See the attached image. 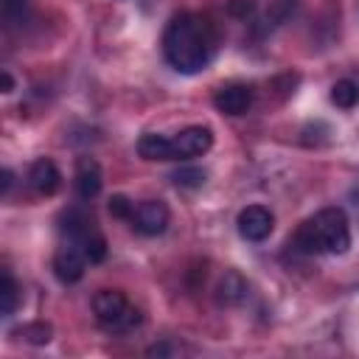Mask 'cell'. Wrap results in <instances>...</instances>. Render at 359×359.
I'll return each mask as SVG.
<instances>
[{"mask_svg":"<svg viewBox=\"0 0 359 359\" xmlns=\"http://www.w3.org/2000/svg\"><path fill=\"white\" fill-rule=\"evenodd\" d=\"M171 180H174L180 188H202V182H205V171L196 168V165H182V168L174 171Z\"/></svg>","mask_w":359,"mask_h":359,"instance_id":"cell-18","label":"cell"},{"mask_svg":"<svg viewBox=\"0 0 359 359\" xmlns=\"http://www.w3.org/2000/svg\"><path fill=\"white\" fill-rule=\"evenodd\" d=\"M109 213L115 216V219H132V213H135V202L129 199V196H123V194H115V196H109Z\"/></svg>","mask_w":359,"mask_h":359,"instance_id":"cell-20","label":"cell"},{"mask_svg":"<svg viewBox=\"0 0 359 359\" xmlns=\"http://www.w3.org/2000/svg\"><path fill=\"white\" fill-rule=\"evenodd\" d=\"M294 8H297V0H272L264 20H266V25H280L294 14Z\"/></svg>","mask_w":359,"mask_h":359,"instance_id":"cell-17","label":"cell"},{"mask_svg":"<svg viewBox=\"0 0 359 359\" xmlns=\"http://www.w3.org/2000/svg\"><path fill=\"white\" fill-rule=\"evenodd\" d=\"M17 337H22L25 342H31V345H45V342H50V325L48 323H25V325H20L17 331H14Z\"/></svg>","mask_w":359,"mask_h":359,"instance_id":"cell-16","label":"cell"},{"mask_svg":"<svg viewBox=\"0 0 359 359\" xmlns=\"http://www.w3.org/2000/svg\"><path fill=\"white\" fill-rule=\"evenodd\" d=\"M213 107L224 115H244L252 107V87L241 84V81H230L222 84L213 95Z\"/></svg>","mask_w":359,"mask_h":359,"instance_id":"cell-8","label":"cell"},{"mask_svg":"<svg viewBox=\"0 0 359 359\" xmlns=\"http://www.w3.org/2000/svg\"><path fill=\"white\" fill-rule=\"evenodd\" d=\"M3 14L8 25H20L28 14V0H3Z\"/></svg>","mask_w":359,"mask_h":359,"instance_id":"cell-19","label":"cell"},{"mask_svg":"<svg viewBox=\"0 0 359 359\" xmlns=\"http://www.w3.org/2000/svg\"><path fill=\"white\" fill-rule=\"evenodd\" d=\"M11 182H14V174L8 168H3V196L11 191Z\"/></svg>","mask_w":359,"mask_h":359,"instance_id":"cell-23","label":"cell"},{"mask_svg":"<svg viewBox=\"0 0 359 359\" xmlns=\"http://www.w3.org/2000/svg\"><path fill=\"white\" fill-rule=\"evenodd\" d=\"M165 353H174L171 345H151L149 348V356H165Z\"/></svg>","mask_w":359,"mask_h":359,"instance_id":"cell-22","label":"cell"},{"mask_svg":"<svg viewBox=\"0 0 359 359\" xmlns=\"http://www.w3.org/2000/svg\"><path fill=\"white\" fill-rule=\"evenodd\" d=\"M216 297H219V303H222V306H238V303L247 297V280H244L236 269L224 272V278L219 280Z\"/></svg>","mask_w":359,"mask_h":359,"instance_id":"cell-13","label":"cell"},{"mask_svg":"<svg viewBox=\"0 0 359 359\" xmlns=\"http://www.w3.org/2000/svg\"><path fill=\"white\" fill-rule=\"evenodd\" d=\"M258 6H261V0H227V11L236 20H250L258 11Z\"/></svg>","mask_w":359,"mask_h":359,"instance_id":"cell-21","label":"cell"},{"mask_svg":"<svg viewBox=\"0 0 359 359\" xmlns=\"http://www.w3.org/2000/svg\"><path fill=\"white\" fill-rule=\"evenodd\" d=\"M213 146V132L208 126H185L171 137V154L174 160H191L205 154Z\"/></svg>","mask_w":359,"mask_h":359,"instance_id":"cell-7","label":"cell"},{"mask_svg":"<svg viewBox=\"0 0 359 359\" xmlns=\"http://www.w3.org/2000/svg\"><path fill=\"white\" fill-rule=\"evenodd\" d=\"M28 185H31L39 196H53V194L62 188V174H59L56 163L48 160V157L34 160L31 168H28Z\"/></svg>","mask_w":359,"mask_h":359,"instance_id":"cell-11","label":"cell"},{"mask_svg":"<svg viewBox=\"0 0 359 359\" xmlns=\"http://www.w3.org/2000/svg\"><path fill=\"white\" fill-rule=\"evenodd\" d=\"M289 247L300 255H342L351 247V227L342 208H323L314 216H309L294 236L289 238Z\"/></svg>","mask_w":359,"mask_h":359,"instance_id":"cell-2","label":"cell"},{"mask_svg":"<svg viewBox=\"0 0 359 359\" xmlns=\"http://www.w3.org/2000/svg\"><path fill=\"white\" fill-rule=\"evenodd\" d=\"M84 266H87L84 252H81L79 247L67 244V241H65V244L56 250V255H53V275H56L62 283H76V280H81Z\"/></svg>","mask_w":359,"mask_h":359,"instance_id":"cell-9","label":"cell"},{"mask_svg":"<svg viewBox=\"0 0 359 359\" xmlns=\"http://www.w3.org/2000/svg\"><path fill=\"white\" fill-rule=\"evenodd\" d=\"M236 227H238V236L244 241H264V238H269V233L275 227V216L264 205H247L238 213Z\"/></svg>","mask_w":359,"mask_h":359,"instance_id":"cell-6","label":"cell"},{"mask_svg":"<svg viewBox=\"0 0 359 359\" xmlns=\"http://www.w3.org/2000/svg\"><path fill=\"white\" fill-rule=\"evenodd\" d=\"M137 154L143 160H174L171 154V137L157 135V132H146L137 137Z\"/></svg>","mask_w":359,"mask_h":359,"instance_id":"cell-12","label":"cell"},{"mask_svg":"<svg viewBox=\"0 0 359 359\" xmlns=\"http://www.w3.org/2000/svg\"><path fill=\"white\" fill-rule=\"evenodd\" d=\"M129 222L143 236H160L171 222V210L163 199H146V202L135 205V213H132Z\"/></svg>","mask_w":359,"mask_h":359,"instance_id":"cell-5","label":"cell"},{"mask_svg":"<svg viewBox=\"0 0 359 359\" xmlns=\"http://www.w3.org/2000/svg\"><path fill=\"white\" fill-rule=\"evenodd\" d=\"M351 199H353V208H356V216H359V185L351 191Z\"/></svg>","mask_w":359,"mask_h":359,"instance_id":"cell-25","label":"cell"},{"mask_svg":"<svg viewBox=\"0 0 359 359\" xmlns=\"http://www.w3.org/2000/svg\"><path fill=\"white\" fill-rule=\"evenodd\" d=\"M20 306V286L11 275V269H3V280H0V311L3 317H11Z\"/></svg>","mask_w":359,"mask_h":359,"instance_id":"cell-14","label":"cell"},{"mask_svg":"<svg viewBox=\"0 0 359 359\" xmlns=\"http://www.w3.org/2000/svg\"><path fill=\"white\" fill-rule=\"evenodd\" d=\"M59 230H62L65 241L73 244V247H79L90 264L104 261V255H107V241H104L101 230L95 227L93 216H87L81 208H70V210H65V213H62V224H59Z\"/></svg>","mask_w":359,"mask_h":359,"instance_id":"cell-3","label":"cell"},{"mask_svg":"<svg viewBox=\"0 0 359 359\" xmlns=\"http://www.w3.org/2000/svg\"><path fill=\"white\" fill-rule=\"evenodd\" d=\"M331 101L339 107V109H353L359 104V84L351 81V79H342L331 87Z\"/></svg>","mask_w":359,"mask_h":359,"instance_id":"cell-15","label":"cell"},{"mask_svg":"<svg viewBox=\"0 0 359 359\" xmlns=\"http://www.w3.org/2000/svg\"><path fill=\"white\" fill-rule=\"evenodd\" d=\"M73 185H76L79 199H84V202L95 199V196L101 194V185H104V174H101L98 160H93V157H79Z\"/></svg>","mask_w":359,"mask_h":359,"instance_id":"cell-10","label":"cell"},{"mask_svg":"<svg viewBox=\"0 0 359 359\" xmlns=\"http://www.w3.org/2000/svg\"><path fill=\"white\" fill-rule=\"evenodd\" d=\"M93 314L98 325L109 334H126L140 325V311L129 303V297L118 289H101L93 297Z\"/></svg>","mask_w":359,"mask_h":359,"instance_id":"cell-4","label":"cell"},{"mask_svg":"<svg viewBox=\"0 0 359 359\" xmlns=\"http://www.w3.org/2000/svg\"><path fill=\"white\" fill-rule=\"evenodd\" d=\"M0 81H3V93H11V90H14V79H11V76H8L6 70H3V76H0Z\"/></svg>","mask_w":359,"mask_h":359,"instance_id":"cell-24","label":"cell"},{"mask_svg":"<svg viewBox=\"0 0 359 359\" xmlns=\"http://www.w3.org/2000/svg\"><path fill=\"white\" fill-rule=\"evenodd\" d=\"M216 28L208 17L182 11L163 31V56L177 73H199L216 56Z\"/></svg>","mask_w":359,"mask_h":359,"instance_id":"cell-1","label":"cell"}]
</instances>
